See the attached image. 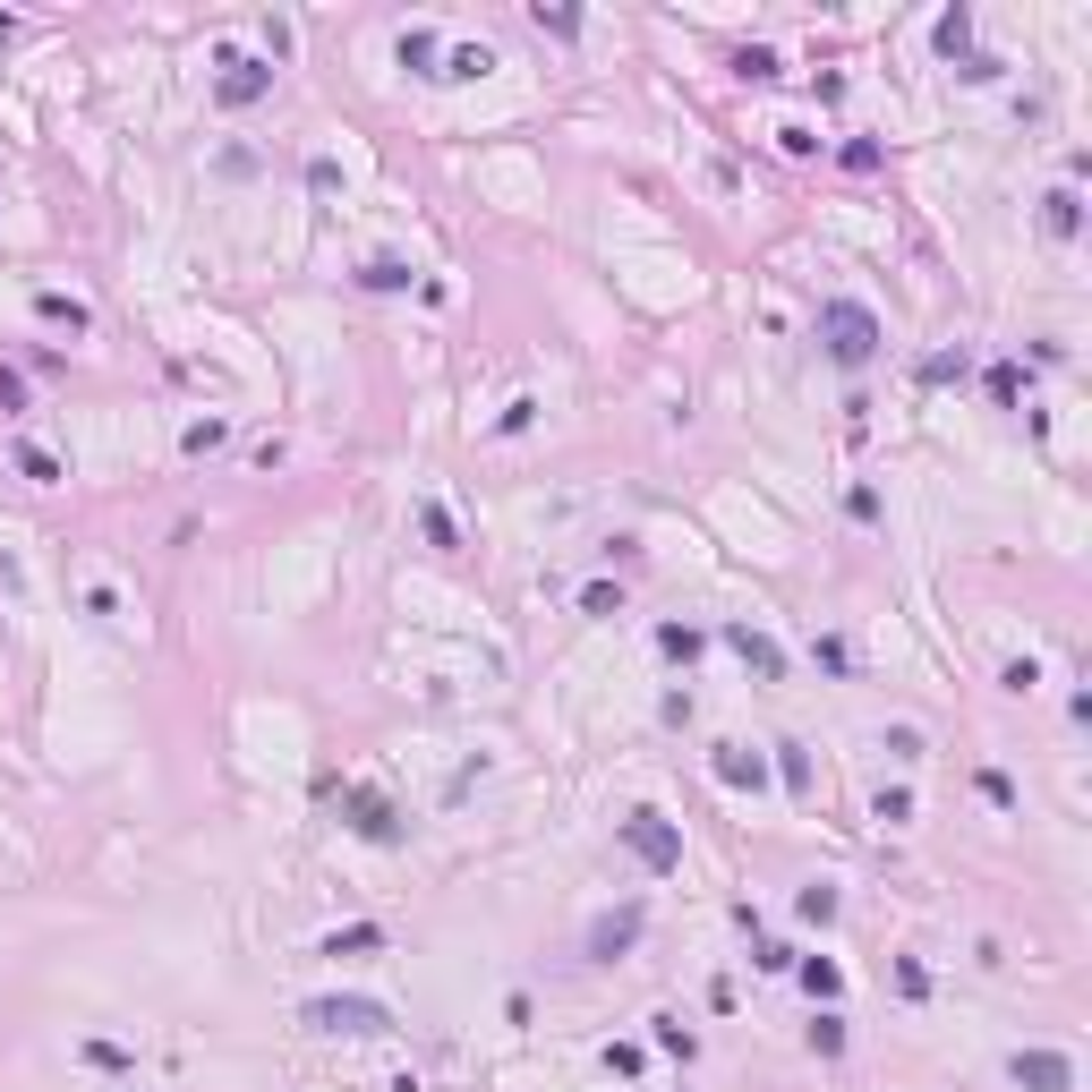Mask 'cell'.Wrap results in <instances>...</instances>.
Listing matches in <instances>:
<instances>
[{"instance_id": "obj_1", "label": "cell", "mask_w": 1092, "mask_h": 1092, "mask_svg": "<svg viewBox=\"0 0 1092 1092\" xmlns=\"http://www.w3.org/2000/svg\"><path fill=\"white\" fill-rule=\"evenodd\" d=\"M819 342H828V359H837V367H862V359L879 350V316H871L862 299H828V307H819Z\"/></svg>"}, {"instance_id": "obj_2", "label": "cell", "mask_w": 1092, "mask_h": 1092, "mask_svg": "<svg viewBox=\"0 0 1092 1092\" xmlns=\"http://www.w3.org/2000/svg\"><path fill=\"white\" fill-rule=\"evenodd\" d=\"M623 845L649 862V871H675V862H683V837H675L658 811H631V819H623Z\"/></svg>"}, {"instance_id": "obj_3", "label": "cell", "mask_w": 1092, "mask_h": 1092, "mask_svg": "<svg viewBox=\"0 0 1092 1092\" xmlns=\"http://www.w3.org/2000/svg\"><path fill=\"white\" fill-rule=\"evenodd\" d=\"M307 1024H325V1033H384L393 1015H384L376 999H316V1007H307Z\"/></svg>"}, {"instance_id": "obj_4", "label": "cell", "mask_w": 1092, "mask_h": 1092, "mask_svg": "<svg viewBox=\"0 0 1092 1092\" xmlns=\"http://www.w3.org/2000/svg\"><path fill=\"white\" fill-rule=\"evenodd\" d=\"M1015 1084H1033V1092H1075V1067L1050 1058V1050H1024V1058H1015Z\"/></svg>"}, {"instance_id": "obj_5", "label": "cell", "mask_w": 1092, "mask_h": 1092, "mask_svg": "<svg viewBox=\"0 0 1092 1092\" xmlns=\"http://www.w3.org/2000/svg\"><path fill=\"white\" fill-rule=\"evenodd\" d=\"M342 811H350V828H359V837H376V845H393V837H402V819L384 811L376 794H342Z\"/></svg>"}, {"instance_id": "obj_6", "label": "cell", "mask_w": 1092, "mask_h": 1092, "mask_svg": "<svg viewBox=\"0 0 1092 1092\" xmlns=\"http://www.w3.org/2000/svg\"><path fill=\"white\" fill-rule=\"evenodd\" d=\"M726 640H734V649H743V658H751V666H759V675H768V683H777V675H786V658H777V649H768V640H759V631H751V623H734V631H726Z\"/></svg>"}, {"instance_id": "obj_7", "label": "cell", "mask_w": 1092, "mask_h": 1092, "mask_svg": "<svg viewBox=\"0 0 1092 1092\" xmlns=\"http://www.w3.org/2000/svg\"><path fill=\"white\" fill-rule=\"evenodd\" d=\"M265 86H274V78L256 69V60H231V78H222V103H256Z\"/></svg>"}, {"instance_id": "obj_8", "label": "cell", "mask_w": 1092, "mask_h": 1092, "mask_svg": "<svg viewBox=\"0 0 1092 1092\" xmlns=\"http://www.w3.org/2000/svg\"><path fill=\"white\" fill-rule=\"evenodd\" d=\"M376 947H384V930H376V922H359V930H334V947H325V956H376Z\"/></svg>"}, {"instance_id": "obj_9", "label": "cell", "mask_w": 1092, "mask_h": 1092, "mask_svg": "<svg viewBox=\"0 0 1092 1092\" xmlns=\"http://www.w3.org/2000/svg\"><path fill=\"white\" fill-rule=\"evenodd\" d=\"M718 777H726V786H759V759L726 743V751H718Z\"/></svg>"}, {"instance_id": "obj_10", "label": "cell", "mask_w": 1092, "mask_h": 1092, "mask_svg": "<svg viewBox=\"0 0 1092 1092\" xmlns=\"http://www.w3.org/2000/svg\"><path fill=\"white\" fill-rule=\"evenodd\" d=\"M631 930H640V914H615V922H598V939H590V947H598V956H615V947H631Z\"/></svg>"}, {"instance_id": "obj_11", "label": "cell", "mask_w": 1092, "mask_h": 1092, "mask_svg": "<svg viewBox=\"0 0 1092 1092\" xmlns=\"http://www.w3.org/2000/svg\"><path fill=\"white\" fill-rule=\"evenodd\" d=\"M359 282H367V291H402V282H410V265H393V256H376V265H367Z\"/></svg>"}]
</instances>
